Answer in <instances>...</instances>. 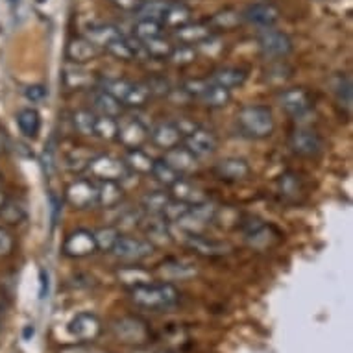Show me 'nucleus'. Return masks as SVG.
Segmentation results:
<instances>
[{
    "instance_id": "obj_1",
    "label": "nucleus",
    "mask_w": 353,
    "mask_h": 353,
    "mask_svg": "<svg viewBox=\"0 0 353 353\" xmlns=\"http://www.w3.org/2000/svg\"><path fill=\"white\" fill-rule=\"evenodd\" d=\"M132 301L135 305L145 309V311H154L161 313L174 307L180 301V290L176 289L172 283H146L141 287L130 289Z\"/></svg>"
},
{
    "instance_id": "obj_2",
    "label": "nucleus",
    "mask_w": 353,
    "mask_h": 353,
    "mask_svg": "<svg viewBox=\"0 0 353 353\" xmlns=\"http://www.w3.org/2000/svg\"><path fill=\"white\" fill-rule=\"evenodd\" d=\"M237 126L252 139H265L274 132V115L267 105H244L237 113Z\"/></svg>"
},
{
    "instance_id": "obj_3",
    "label": "nucleus",
    "mask_w": 353,
    "mask_h": 353,
    "mask_svg": "<svg viewBox=\"0 0 353 353\" xmlns=\"http://www.w3.org/2000/svg\"><path fill=\"white\" fill-rule=\"evenodd\" d=\"M87 170L97 181H122L130 174L126 161L113 156L93 157L87 165Z\"/></svg>"
},
{
    "instance_id": "obj_4",
    "label": "nucleus",
    "mask_w": 353,
    "mask_h": 353,
    "mask_svg": "<svg viewBox=\"0 0 353 353\" xmlns=\"http://www.w3.org/2000/svg\"><path fill=\"white\" fill-rule=\"evenodd\" d=\"M261 52L270 59L287 58L292 52V41L285 32L276 28H263L257 35Z\"/></svg>"
},
{
    "instance_id": "obj_5",
    "label": "nucleus",
    "mask_w": 353,
    "mask_h": 353,
    "mask_svg": "<svg viewBox=\"0 0 353 353\" xmlns=\"http://www.w3.org/2000/svg\"><path fill=\"white\" fill-rule=\"evenodd\" d=\"M113 333L122 344H132V346H139V344H146L150 339V330L146 322L135 316H124L119 319L113 324Z\"/></svg>"
},
{
    "instance_id": "obj_6",
    "label": "nucleus",
    "mask_w": 353,
    "mask_h": 353,
    "mask_svg": "<svg viewBox=\"0 0 353 353\" xmlns=\"http://www.w3.org/2000/svg\"><path fill=\"white\" fill-rule=\"evenodd\" d=\"M111 252H113L119 259L128 261V263H135V261L146 259V257L154 252V246H152L148 241H145V239L121 235Z\"/></svg>"
},
{
    "instance_id": "obj_7",
    "label": "nucleus",
    "mask_w": 353,
    "mask_h": 353,
    "mask_svg": "<svg viewBox=\"0 0 353 353\" xmlns=\"http://www.w3.org/2000/svg\"><path fill=\"white\" fill-rule=\"evenodd\" d=\"M67 331L72 339L78 342H93L102 333V324L97 314L93 313H78L67 325Z\"/></svg>"
},
{
    "instance_id": "obj_8",
    "label": "nucleus",
    "mask_w": 353,
    "mask_h": 353,
    "mask_svg": "<svg viewBox=\"0 0 353 353\" xmlns=\"http://www.w3.org/2000/svg\"><path fill=\"white\" fill-rule=\"evenodd\" d=\"M290 148L301 157H314L324 148V141L319 132L309 128H298L290 135Z\"/></svg>"
},
{
    "instance_id": "obj_9",
    "label": "nucleus",
    "mask_w": 353,
    "mask_h": 353,
    "mask_svg": "<svg viewBox=\"0 0 353 353\" xmlns=\"http://www.w3.org/2000/svg\"><path fill=\"white\" fill-rule=\"evenodd\" d=\"M67 202L76 209H87L93 208L99 203V191H97V183L87 178L72 181L67 189Z\"/></svg>"
},
{
    "instance_id": "obj_10",
    "label": "nucleus",
    "mask_w": 353,
    "mask_h": 353,
    "mask_svg": "<svg viewBox=\"0 0 353 353\" xmlns=\"http://www.w3.org/2000/svg\"><path fill=\"white\" fill-rule=\"evenodd\" d=\"M126 146L128 150H134V148H141L148 141V130L139 119H124L119 121V128H117V137Z\"/></svg>"
},
{
    "instance_id": "obj_11",
    "label": "nucleus",
    "mask_w": 353,
    "mask_h": 353,
    "mask_svg": "<svg viewBox=\"0 0 353 353\" xmlns=\"http://www.w3.org/2000/svg\"><path fill=\"white\" fill-rule=\"evenodd\" d=\"M279 105L290 117L301 119V117H305L309 111L313 110V100H311L305 89L292 87V89H285L283 93L279 94Z\"/></svg>"
},
{
    "instance_id": "obj_12",
    "label": "nucleus",
    "mask_w": 353,
    "mask_h": 353,
    "mask_svg": "<svg viewBox=\"0 0 353 353\" xmlns=\"http://www.w3.org/2000/svg\"><path fill=\"white\" fill-rule=\"evenodd\" d=\"M244 21H248L250 24H254L257 28H274L276 23L281 17L279 8L272 2H255L252 6H248L243 13Z\"/></svg>"
},
{
    "instance_id": "obj_13",
    "label": "nucleus",
    "mask_w": 353,
    "mask_h": 353,
    "mask_svg": "<svg viewBox=\"0 0 353 353\" xmlns=\"http://www.w3.org/2000/svg\"><path fill=\"white\" fill-rule=\"evenodd\" d=\"M183 143H185L187 150L191 152L194 157L211 156L216 150V146H219L216 135L202 126H196L192 132L183 135Z\"/></svg>"
},
{
    "instance_id": "obj_14",
    "label": "nucleus",
    "mask_w": 353,
    "mask_h": 353,
    "mask_svg": "<svg viewBox=\"0 0 353 353\" xmlns=\"http://www.w3.org/2000/svg\"><path fill=\"white\" fill-rule=\"evenodd\" d=\"M97 241L94 235L87 230H76L65 239L63 254L69 257H87L97 252Z\"/></svg>"
},
{
    "instance_id": "obj_15",
    "label": "nucleus",
    "mask_w": 353,
    "mask_h": 353,
    "mask_svg": "<svg viewBox=\"0 0 353 353\" xmlns=\"http://www.w3.org/2000/svg\"><path fill=\"white\" fill-rule=\"evenodd\" d=\"M148 139L157 146V148H163V150H168V148H174L178 146L183 141V135L178 130V126L174 122H159L156 126L152 128L148 132Z\"/></svg>"
},
{
    "instance_id": "obj_16",
    "label": "nucleus",
    "mask_w": 353,
    "mask_h": 353,
    "mask_svg": "<svg viewBox=\"0 0 353 353\" xmlns=\"http://www.w3.org/2000/svg\"><path fill=\"white\" fill-rule=\"evenodd\" d=\"M172 37L178 41V45L194 47L211 37V28L202 23H185L178 28H172Z\"/></svg>"
},
{
    "instance_id": "obj_17",
    "label": "nucleus",
    "mask_w": 353,
    "mask_h": 353,
    "mask_svg": "<svg viewBox=\"0 0 353 353\" xmlns=\"http://www.w3.org/2000/svg\"><path fill=\"white\" fill-rule=\"evenodd\" d=\"M122 32L113 24L108 23H94L91 26H87L85 32H83V37L93 43L94 47H99L100 50H105L110 47L111 43H115L117 39H121Z\"/></svg>"
},
{
    "instance_id": "obj_18",
    "label": "nucleus",
    "mask_w": 353,
    "mask_h": 353,
    "mask_svg": "<svg viewBox=\"0 0 353 353\" xmlns=\"http://www.w3.org/2000/svg\"><path fill=\"white\" fill-rule=\"evenodd\" d=\"M214 172L220 180L243 181L250 176V165L241 157H226V159L216 163Z\"/></svg>"
},
{
    "instance_id": "obj_19",
    "label": "nucleus",
    "mask_w": 353,
    "mask_h": 353,
    "mask_svg": "<svg viewBox=\"0 0 353 353\" xmlns=\"http://www.w3.org/2000/svg\"><path fill=\"white\" fill-rule=\"evenodd\" d=\"M163 161H167L170 167L180 174H189L198 168V157H194L185 146H174L165 150Z\"/></svg>"
},
{
    "instance_id": "obj_20",
    "label": "nucleus",
    "mask_w": 353,
    "mask_h": 353,
    "mask_svg": "<svg viewBox=\"0 0 353 353\" xmlns=\"http://www.w3.org/2000/svg\"><path fill=\"white\" fill-rule=\"evenodd\" d=\"M100 54V48L94 47L87 37H76L67 45V58L72 63H87Z\"/></svg>"
},
{
    "instance_id": "obj_21",
    "label": "nucleus",
    "mask_w": 353,
    "mask_h": 353,
    "mask_svg": "<svg viewBox=\"0 0 353 353\" xmlns=\"http://www.w3.org/2000/svg\"><path fill=\"white\" fill-rule=\"evenodd\" d=\"M246 78H248V74L243 69H237V67H222V69L214 70L213 76H211V81L232 91L235 87L244 85Z\"/></svg>"
},
{
    "instance_id": "obj_22",
    "label": "nucleus",
    "mask_w": 353,
    "mask_h": 353,
    "mask_svg": "<svg viewBox=\"0 0 353 353\" xmlns=\"http://www.w3.org/2000/svg\"><path fill=\"white\" fill-rule=\"evenodd\" d=\"M97 191H99V203L97 205H102V208H115L124 198V191L119 185V181H99Z\"/></svg>"
},
{
    "instance_id": "obj_23",
    "label": "nucleus",
    "mask_w": 353,
    "mask_h": 353,
    "mask_svg": "<svg viewBox=\"0 0 353 353\" xmlns=\"http://www.w3.org/2000/svg\"><path fill=\"white\" fill-rule=\"evenodd\" d=\"M93 105L94 110L99 111V115L104 117H117L122 113V104L115 97H111L110 93H105L104 89H94L93 93Z\"/></svg>"
},
{
    "instance_id": "obj_24",
    "label": "nucleus",
    "mask_w": 353,
    "mask_h": 353,
    "mask_svg": "<svg viewBox=\"0 0 353 353\" xmlns=\"http://www.w3.org/2000/svg\"><path fill=\"white\" fill-rule=\"evenodd\" d=\"M198 100H202L203 104L209 105V108H224L232 100V91L209 80Z\"/></svg>"
},
{
    "instance_id": "obj_25",
    "label": "nucleus",
    "mask_w": 353,
    "mask_h": 353,
    "mask_svg": "<svg viewBox=\"0 0 353 353\" xmlns=\"http://www.w3.org/2000/svg\"><path fill=\"white\" fill-rule=\"evenodd\" d=\"M146 237H148V243L154 246V244H167L170 243V228H168V222L163 219L161 214H157L156 220H148L145 226Z\"/></svg>"
},
{
    "instance_id": "obj_26",
    "label": "nucleus",
    "mask_w": 353,
    "mask_h": 353,
    "mask_svg": "<svg viewBox=\"0 0 353 353\" xmlns=\"http://www.w3.org/2000/svg\"><path fill=\"white\" fill-rule=\"evenodd\" d=\"M192 12L185 4H180V2H168L167 12H165V17H163V26L165 28H178L181 24L191 23Z\"/></svg>"
},
{
    "instance_id": "obj_27",
    "label": "nucleus",
    "mask_w": 353,
    "mask_h": 353,
    "mask_svg": "<svg viewBox=\"0 0 353 353\" xmlns=\"http://www.w3.org/2000/svg\"><path fill=\"white\" fill-rule=\"evenodd\" d=\"M187 243L194 252H198L200 255H205V257H214V255L226 254L228 246L222 243H216V241H209V239L202 237L200 233L198 235H187Z\"/></svg>"
},
{
    "instance_id": "obj_28",
    "label": "nucleus",
    "mask_w": 353,
    "mask_h": 353,
    "mask_svg": "<svg viewBox=\"0 0 353 353\" xmlns=\"http://www.w3.org/2000/svg\"><path fill=\"white\" fill-rule=\"evenodd\" d=\"M17 126L21 130V134L26 137H37L41 128V117L34 108H24L17 113Z\"/></svg>"
},
{
    "instance_id": "obj_29",
    "label": "nucleus",
    "mask_w": 353,
    "mask_h": 353,
    "mask_svg": "<svg viewBox=\"0 0 353 353\" xmlns=\"http://www.w3.org/2000/svg\"><path fill=\"white\" fill-rule=\"evenodd\" d=\"M141 45L145 48L146 56L154 59H168L174 50V45L168 39H165V35H157V37H152V39L141 41Z\"/></svg>"
},
{
    "instance_id": "obj_30",
    "label": "nucleus",
    "mask_w": 353,
    "mask_h": 353,
    "mask_svg": "<svg viewBox=\"0 0 353 353\" xmlns=\"http://www.w3.org/2000/svg\"><path fill=\"white\" fill-rule=\"evenodd\" d=\"M172 191L174 200H180V202L189 203V205H194V203H200L205 200L203 192L198 187L192 185V183H189V181L180 180L178 183H174Z\"/></svg>"
},
{
    "instance_id": "obj_31",
    "label": "nucleus",
    "mask_w": 353,
    "mask_h": 353,
    "mask_svg": "<svg viewBox=\"0 0 353 353\" xmlns=\"http://www.w3.org/2000/svg\"><path fill=\"white\" fill-rule=\"evenodd\" d=\"M170 200H172V196H170L168 192L154 191L148 192V194L143 198L141 205H143V211H145V213L157 216V214H161L163 211H165V208H167Z\"/></svg>"
},
{
    "instance_id": "obj_32",
    "label": "nucleus",
    "mask_w": 353,
    "mask_h": 353,
    "mask_svg": "<svg viewBox=\"0 0 353 353\" xmlns=\"http://www.w3.org/2000/svg\"><path fill=\"white\" fill-rule=\"evenodd\" d=\"M167 6V0H143V4L137 10V15H139V19H150V21H156V23L163 24V17H165Z\"/></svg>"
},
{
    "instance_id": "obj_33",
    "label": "nucleus",
    "mask_w": 353,
    "mask_h": 353,
    "mask_svg": "<svg viewBox=\"0 0 353 353\" xmlns=\"http://www.w3.org/2000/svg\"><path fill=\"white\" fill-rule=\"evenodd\" d=\"M135 81L124 80V78H115V80H105L102 89H104L105 93H110L111 97H115L122 105L126 102V99L130 97V93L134 91Z\"/></svg>"
},
{
    "instance_id": "obj_34",
    "label": "nucleus",
    "mask_w": 353,
    "mask_h": 353,
    "mask_svg": "<svg viewBox=\"0 0 353 353\" xmlns=\"http://www.w3.org/2000/svg\"><path fill=\"white\" fill-rule=\"evenodd\" d=\"M154 161L156 159H152L145 150H141V148H134V150L128 152L126 157V165L130 170H135V172L141 174H150L152 167H154Z\"/></svg>"
},
{
    "instance_id": "obj_35",
    "label": "nucleus",
    "mask_w": 353,
    "mask_h": 353,
    "mask_svg": "<svg viewBox=\"0 0 353 353\" xmlns=\"http://www.w3.org/2000/svg\"><path fill=\"white\" fill-rule=\"evenodd\" d=\"M150 174H154V178L165 187H172L174 183H178V181L181 180V174L176 172V170H174L167 161H163V159L154 161V167H152Z\"/></svg>"
},
{
    "instance_id": "obj_36",
    "label": "nucleus",
    "mask_w": 353,
    "mask_h": 353,
    "mask_svg": "<svg viewBox=\"0 0 353 353\" xmlns=\"http://www.w3.org/2000/svg\"><path fill=\"white\" fill-rule=\"evenodd\" d=\"M278 187H279V192H281V196L290 200V202H296L298 198L301 196V181L298 180V176L292 172H287L283 174L278 181Z\"/></svg>"
},
{
    "instance_id": "obj_37",
    "label": "nucleus",
    "mask_w": 353,
    "mask_h": 353,
    "mask_svg": "<svg viewBox=\"0 0 353 353\" xmlns=\"http://www.w3.org/2000/svg\"><path fill=\"white\" fill-rule=\"evenodd\" d=\"M119 278L126 287L134 289V287H141V285H146L152 281V276L143 268L135 267H126L119 270Z\"/></svg>"
},
{
    "instance_id": "obj_38",
    "label": "nucleus",
    "mask_w": 353,
    "mask_h": 353,
    "mask_svg": "<svg viewBox=\"0 0 353 353\" xmlns=\"http://www.w3.org/2000/svg\"><path fill=\"white\" fill-rule=\"evenodd\" d=\"M241 19L243 15L237 12H233V10H224V12H219L214 13L213 19L209 21L208 26L211 30L216 28V30H232L235 28L239 23H241Z\"/></svg>"
},
{
    "instance_id": "obj_39",
    "label": "nucleus",
    "mask_w": 353,
    "mask_h": 353,
    "mask_svg": "<svg viewBox=\"0 0 353 353\" xmlns=\"http://www.w3.org/2000/svg\"><path fill=\"white\" fill-rule=\"evenodd\" d=\"M117 128H119V121L113 117L97 115V122H94V135L93 137H100V139H115Z\"/></svg>"
},
{
    "instance_id": "obj_40",
    "label": "nucleus",
    "mask_w": 353,
    "mask_h": 353,
    "mask_svg": "<svg viewBox=\"0 0 353 353\" xmlns=\"http://www.w3.org/2000/svg\"><path fill=\"white\" fill-rule=\"evenodd\" d=\"M93 235L94 241H97V248L104 250V252H111L117 241H119V237H121V232H119V228L105 226L97 230Z\"/></svg>"
},
{
    "instance_id": "obj_41",
    "label": "nucleus",
    "mask_w": 353,
    "mask_h": 353,
    "mask_svg": "<svg viewBox=\"0 0 353 353\" xmlns=\"http://www.w3.org/2000/svg\"><path fill=\"white\" fill-rule=\"evenodd\" d=\"M157 35H163V24L156 23V21H150V19H139L134 28V37L139 41L152 39V37H157Z\"/></svg>"
},
{
    "instance_id": "obj_42",
    "label": "nucleus",
    "mask_w": 353,
    "mask_h": 353,
    "mask_svg": "<svg viewBox=\"0 0 353 353\" xmlns=\"http://www.w3.org/2000/svg\"><path fill=\"white\" fill-rule=\"evenodd\" d=\"M72 122L74 128L81 135H94V122H97V115L91 113L89 110L76 111L72 115Z\"/></svg>"
},
{
    "instance_id": "obj_43",
    "label": "nucleus",
    "mask_w": 353,
    "mask_h": 353,
    "mask_svg": "<svg viewBox=\"0 0 353 353\" xmlns=\"http://www.w3.org/2000/svg\"><path fill=\"white\" fill-rule=\"evenodd\" d=\"M0 216L10 222V224H19L24 219V209L17 202H2L0 205Z\"/></svg>"
},
{
    "instance_id": "obj_44",
    "label": "nucleus",
    "mask_w": 353,
    "mask_h": 353,
    "mask_svg": "<svg viewBox=\"0 0 353 353\" xmlns=\"http://www.w3.org/2000/svg\"><path fill=\"white\" fill-rule=\"evenodd\" d=\"M196 58V48L189 47V45H180V47H174L170 58L176 65H189Z\"/></svg>"
},
{
    "instance_id": "obj_45",
    "label": "nucleus",
    "mask_w": 353,
    "mask_h": 353,
    "mask_svg": "<svg viewBox=\"0 0 353 353\" xmlns=\"http://www.w3.org/2000/svg\"><path fill=\"white\" fill-rule=\"evenodd\" d=\"M335 94L341 104L352 108V80L347 76H341L335 87Z\"/></svg>"
},
{
    "instance_id": "obj_46",
    "label": "nucleus",
    "mask_w": 353,
    "mask_h": 353,
    "mask_svg": "<svg viewBox=\"0 0 353 353\" xmlns=\"http://www.w3.org/2000/svg\"><path fill=\"white\" fill-rule=\"evenodd\" d=\"M58 353H105L102 347L94 346L93 342H78L72 346L59 347Z\"/></svg>"
},
{
    "instance_id": "obj_47",
    "label": "nucleus",
    "mask_w": 353,
    "mask_h": 353,
    "mask_svg": "<svg viewBox=\"0 0 353 353\" xmlns=\"http://www.w3.org/2000/svg\"><path fill=\"white\" fill-rule=\"evenodd\" d=\"M13 252V237L12 233L0 228V257H6Z\"/></svg>"
},
{
    "instance_id": "obj_48",
    "label": "nucleus",
    "mask_w": 353,
    "mask_h": 353,
    "mask_svg": "<svg viewBox=\"0 0 353 353\" xmlns=\"http://www.w3.org/2000/svg\"><path fill=\"white\" fill-rule=\"evenodd\" d=\"M209 80H189L185 81V85H183V91H185L189 97H194V99H200V94L205 89Z\"/></svg>"
},
{
    "instance_id": "obj_49",
    "label": "nucleus",
    "mask_w": 353,
    "mask_h": 353,
    "mask_svg": "<svg viewBox=\"0 0 353 353\" xmlns=\"http://www.w3.org/2000/svg\"><path fill=\"white\" fill-rule=\"evenodd\" d=\"M24 97L30 102H41V100L47 99V87L43 85H28L24 91Z\"/></svg>"
},
{
    "instance_id": "obj_50",
    "label": "nucleus",
    "mask_w": 353,
    "mask_h": 353,
    "mask_svg": "<svg viewBox=\"0 0 353 353\" xmlns=\"http://www.w3.org/2000/svg\"><path fill=\"white\" fill-rule=\"evenodd\" d=\"M110 2L113 6L119 8V10L128 13H137V10L143 4V0H110Z\"/></svg>"
},
{
    "instance_id": "obj_51",
    "label": "nucleus",
    "mask_w": 353,
    "mask_h": 353,
    "mask_svg": "<svg viewBox=\"0 0 353 353\" xmlns=\"http://www.w3.org/2000/svg\"><path fill=\"white\" fill-rule=\"evenodd\" d=\"M119 222H121V226H135V224H139L141 222V214L139 211H134V209H128L126 213L122 214L121 219H119Z\"/></svg>"
},
{
    "instance_id": "obj_52",
    "label": "nucleus",
    "mask_w": 353,
    "mask_h": 353,
    "mask_svg": "<svg viewBox=\"0 0 353 353\" xmlns=\"http://www.w3.org/2000/svg\"><path fill=\"white\" fill-rule=\"evenodd\" d=\"M39 281H41V289H39V298L41 300H45V298H47L48 296V272L47 270H43V268H41L39 270Z\"/></svg>"
},
{
    "instance_id": "obj_53",
    "label": "nucleus",
    "mask_w": 353,
    "mask_h": 353,
    "mask_svg": "<svg viewBox=\"0 0 353 353\" xmlns=\"http://www.w3.org/2000/svg\"><path fill=\"white\" fill-rule=\"evenodd\" d=\"M32 335H34V325H28V327L24 330V339H30Z\"/></svg>"
},
{
    "instance_id": "obj_54",
    "label": "nucleus",
    "mask_w": 353,
    "mask_h": 353,
    "mask_svg": "<svg viewBox=\"0 0 353 353\" xmlns=\"http://www.w3.org/2000/svg\"><path fill=\"white\" fill-rule=\"evenodd\" d=\"M2 202H4V196H2V192H0V205H2Z\"/></svg>"
},
{
    "instance_id": "obj_55",
    "label": "nucleus",
    "mask_w": 353,
    "mask_h": 353,
    "mask_svg": "<svg viewBox=\"0 0 353 353\" xmlns=\"http://www.w3.org/2000/svg\"><path fill=\"white\" fill-rule=\"evenodd\" d=\"M0 187H2V176H0Z\"/></svg>"
},
{
    "instance_id": "obj_56",
    "label": "nucleus",
    "mask_w": 353,
    "mask_h": 353,
    "mask_svg": "<svg viewBox=\"0 0 353 353\" xmlns=\"http://www.w3.org/2000/svg\"><path fill=\"white\" fill-rule=\"evenodd\" d=\"M161 353H168V352H161Z\"/></svg>"
}]
</instances>
